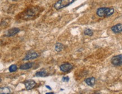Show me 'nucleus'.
<instances>
[{"mask_svg":"<svg viewBox=\"0 0 122 94\" xmlns=\"http://www.w3.org/2000/svg\"><path fill=\"white\" fill-rule=\"evenodd\" d=\"M75 0H59L54 5V7L56 10H60L64 7H68L72 4Z\"/></svg>","mask_w":122,"mask_h":94,"instance_id":"3","label":"nucleus"},{"mask_svg":"<svg viewBox=\"0 0 122 94\" xmlns=\"http://www.w3.org/2000/svg\"><path fill=\"white\" fill-rule=\"evenodd\" d=\"M73 66L71 64L66 63L61 64L60 66V69L62 72H68L72 69Z\"/></svg>","mask_w":122,"mask_h":94,"instance_id":"6","label":"nucleus"},{"mask_svg":"<svg viewBox=\"0 0 122 94\" xmlns=\"http://www.w3.org/2000/svg\"><path fill=\"white\" fill-rule=\"evenodd\" d=\"M84 82L86 83V84L87 85L90 86H93L95 84V82H96V79L94 77H90V78H86V79L84 80Z\"/></svg>","mask_w":122,"mask_h":94,"instance_id":"11","label":"nucleus"},{"mask_svg":"<svg viewBox=\"0 0 122 94\" xmlns=\"http://www.w3.org/2000/svg\"><path fill=\"white\" fill-rule=\"evenodd\" d=\"M17 69H18V67H17L16 65H15V64L10 65L9 68V70L10 72H15L16 71Z\"/></svg>","mask_w":122,"mask_h":94,"instance_id":"16","label":"nucleus"},{"mask_svg":"<svg viewBox=\"0 0 122 94\" xmlns=\"http://www.w3.org/2000/svg\"><path fill=\"white\" fill-rule=\"evenodd\" d=\"M100 94L99 93H95V94Z\"/></svg>","mask_w":122,"mask_h":94,"instance_id":"21","label":"nucleus"},{"mask_svg":"<svg viewBox=\"0 0 122 94\" xmlns=\"http://www.w3.org/2000/svg\"><path fill=\"white\" fill-rule=\"evenodd\" d=\"M47 72L46 70H40V71L37 72V73H36L35 74V76L36 77H46L47 76Z\"/></svg>","mask_w":122,"mask_h":94,"instance_id":"14","label":"nucleus"},{"mask_svg":"<svg viewBox=\"0 0 122 94\" xmlns=\"http://www.w3.org/2000/svg\"><path fill=\"white\" fill-rule=\"evenodd\" d=\"M84 34L86 36H92V35H93V32L91 29H86L84 31Z\"/></svg>","mask_w":122,"mask_h":94,"instance_id":"15","label":"nucleus"},{"mask_svg":"<svg viewBox=\"0 0 122 94\" xmlns=\"http://www.w3.org/2000/svg\"><path fill=\"white\" fill-rule=\"evenodd\" d=\"M12 1H18V0H12Z\"/></svg>","mask_w":122,"mask_h":94,"instance_id":"20","label":"nucleus"},{"mask_svg":"<svg viewBox=\"0 0 122 94\" xmlns=\"http://www.w3.org/2000/svg\"><path fill=\"white\" fill-rule=\"evenodd\" d=\"M46 94H54V92H51V93H46Z\"/></svg>","mask_w":122,"mask_h":94,"instance_id":"19","label":"nucleus"},{"mask_svg":"<svg viewBox=\"0 0 122 94\" xmlns=\"http://www.w3.org/2000/svg\"><path fill=\"white\" fill-rule=\"evenodd\" d=\"M20 32V29L18 28H13L9 29L6 32V36L7 37H12L18 34Z\"/></svg>","mask_w":122,"mask_h":94,"instance_id":"7","label":"nucleus"},{"mask_svg":"<svg viewBox=\"0 0 122 94\" xmlns=\"http://www.w3.org/2000/svg\"><path fill=\"white\" fill-rule=\"evenodd\" d=\"M69 81V77L68 76L63 77L62 78V81H63V82H68Z\"/></svg>","mask_w":122,"mask_h":94,"instance_id":"17","label":"nucleus"},{"mask_svg":"<svg viewBox=\"0 0 122 94\" xmlns=\"http://www.w3.org/2000/svg\"><path fill=\"white\" fill-rule=\"evenodd\" d=\"M10 89L7 87H1L0 89V94H10Z\"/></svg>","mask_w":122,"mask_h":94,"instance_id":"13","label":"nucleus"},{"mask_svg":"<svg viewBox=\"0 0 122 94\" xmlns=\"http://www.w3.org/2000/svg\"><path fill=\"white\" fill-rule=\"evenodd\" d=\"M46 87H47V89H49V90H52V89H51V87H50V86H47V85H46Z\"/></svg>","mask_w":122,"mask_h":94,"instance_id":"18","label":"nucleus"},{"mask_svg":"<svg viewBox=\"0 0 122 94\" xmlns=\"http://www.w3.org/2000/svg\"><path fill=\"white\" fill-rule=\"evenodd\" d=\"M40 54L38 52H35V51H32V52H29L26 54L25 57L23 59V60H33V59H36L39 57Z\"/></svg>","mask_w":122,"mask_h":94,"instance_id":"5","label":"nucleus"},{"mask_svg":"<svg viewBox=\"0 0 122 94\" xmlns=\"http://www.w3.org/2000/svg\"><path fill=\"white\" fill-rule=\"evenodd\" d=\"M38 12L39 9L37 7H29L23 12L21 17L23 19H31L33 18Z\"/></svg>","mask_w":122,"mask_h":94,"instance_id":"1","label":"nucleus"},{"mask_svg":"<svg viewBox=\"0 0 122 94\" xmlns=\"http://www.w3.org/2000/svg\"><path fill=\"white\" fill-rule=\"evenodd\" d=\"M64 46L62 43H60V42H57V43H56L55 46V50L56 52H61L64 49Z\"/></svg>","mask_w":122,"mask_h":94,"instance_id":"12","label":"nucleus"},{"mask_svg":"<svg viewBox=\"0 0 122 94\" xmlns=\"http://www.w3.org/2000/svg\"><path fill=\"white\" fill-rule=\"evenodd\" d=\"M24 84L26 90H29L33 89L36 86V82L33 80H28L25 82Z\"/></svg>","mask_w":122,"mask_h":94,"instance_id":"8","label":"nucleus"},{"mask_svg":"<svg viewBox=\"0 0 122 94\" xmlns=\"http://www.w3.org/2000/svg\"><path fill=\"white\" fill-rule=\"evenodd\" d=\"M111 63L114 66H120L122 65V55L114 56L111 59Z\"/></svg>","mask_w":122,"mask_h":94,"instance_id":"4","label":"nucleus"},{"mask_svg":"<svg viewBox=\"0 0 122 94\" xmlns=\"http://www.w3.org/2000/svg\"><path fill=\"white\" fill-rule=\"evenodd\" d=\"M114 12L113 7H100L97 10L96 14L100 18L109 17L112 15Z\"/></svg>","mask_w":122,"mask_h":94,"instance_id":"2","label":"nucleus"},{"mask_svg":"<svg viewBox=\"0 0 122 94\" xmlns=\"http://www.w3.org/2000/svg\"><path fill=\"white\" fill-rule=\"evenodd\" d=\"M33 65V63L32 62H29L26 63L25 64H23V65H20V69L21 70H27L29 69H30L32 68Z\"/></svg>","mask_w":122,"mask_h":94,"instance_id":"10","label":"nucleus"},{"mask_svg":"<svg viewBox=\"0 0 122 94\" xmlns=\"http://www.w3.org/2000/svg\"><path fill=\"white\" fill-rule=\"evenodd\" d=\"M111 29H112V32L115 34L121 33L122 32V24H117L115 25L112 26Z\"/></svg>","mask_w":122,"mask_h":94,"instance_id":"9","label":"nucleus"}]
</instances>
